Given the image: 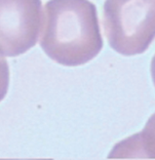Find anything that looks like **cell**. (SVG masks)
<instances>
[{
    "label": "cell",
    "instance_id": "obj_1",
    "mask_svg": "<svg viewBox=\"0 0 155 160\" xmlns=\"http://www.w3.org/2000/svg\"><path fill=\"white\" fill-rule=\"evenodd\" d=\"M40 46L63 66H80L92 60L103 47L95 5L88 0H49Z\"/></svg>",
    "mask_w": 155,
    "mask_h": 160
},
{
    "label": "cell",
    "instance_id": "obj_2",
    "mask_svg": "<svg viewBox=\"0 0 155 160\" xmlns=\"http://www.w3.org/2000/svg\"><path fill=\"white\" fill-rule=\"evenodd\" d=\"M146 0H106L104 26L109 44L118 53L134 56L144 52L153 38L147 33Z\"/></svg>",
    "mask_w": 155,
    "mask_h": 160
},
{
    "label": "cell",
    "instance_id": "obj_3",
    "mask_svg": "<svg viewBox=\"0 0 155 160\" xmlns=\"http://www.w3.org/2000/svg\"><path fill=\"white\" fill-rule=\"evenodd\" d=\"M42 18L40 0H0V56L18 57L32 48Z\"/></svg>",
    "mask_w": 155,
    "mask_h": 160
},
{
    "label": "cell",
    "instance_id": "obj_4",
    "mask_svg": "<svg viewBox=\"0 0 155 160\" xmlns=\"http://www.w3.org/2000/svg\"><path fill=\"white\" fill-rule=\"evenodd\" d=\"M108 157L155 159V113L141 132L115 145Z\"/></svg>",
    "mask_w": 155,
    "mask_h": 160
},
{
    "label": "cell",
    "instance_id": "obj_5",
    "mask_svg": "<svg viewBox=\"0 0 155 160\" xmlns=\"http://www.w3.org/2000/svg\"><path fill=\"white\" fill-rule=\"evenodd\" d=\"M9 85V68L7 61L0 56V102L6 96Z\"/></svg>",
    "mask_w": 155,
    "mask_h": 160
},
{
    "label": "cell",
    "instance_id": "obj_6",
    "mask_svg": "<svg viewBox=\"0 0 155 160\" xmlns=\"http://www.w3.org/2000/svg\"><path fill=\"white\" fill-rule=\"evenodd\" d=\"M0 160H52V159H0Z\"/></svg>",
    "mask_w": 155,
    "mask_h": 160
}]
</instances>
